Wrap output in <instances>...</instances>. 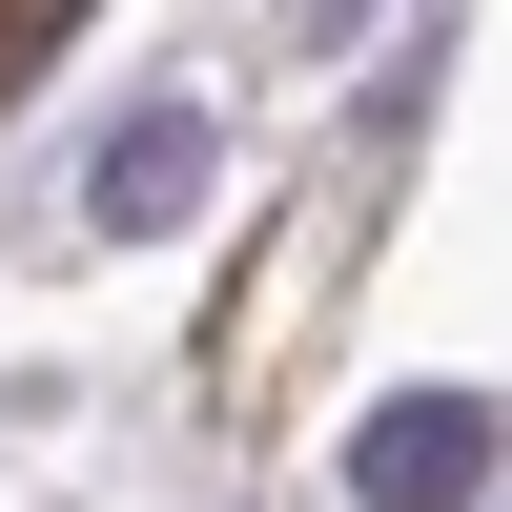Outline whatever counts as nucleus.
Returning a JSON list of instances; mask_svg holds the SVG:
<instances>
[{"label":"nucleus","mask_w":512,"mask_h":512,"mask_svg":"<svg viewBox=\"0 0 512 512\" xmlns=\"http://www.w3.org/2000/svg\"><path fill=\"white\" fill-rule=\"evenodd\" d=\"M349 512H492V410L472 390H390L349 431Z\"/></svg>","instance_id":"1"},{"label":"nucleus","mask_w":512,"mask_h":512,"mask_svg":"<svg viewBox=\"0 0 512 512\" xmlns=\"http://www.w3.org/2000/svg\"><path fill=\"white\" fill-rule=\"evenodd\" d=\"M205 185H226V123H205V103H123L103 164H82V226H103V246H164Z\"/></svg>","instance_id":"2"}]
</instances>
